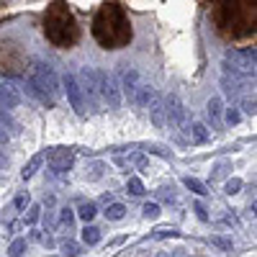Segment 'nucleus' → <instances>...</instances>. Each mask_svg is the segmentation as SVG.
Returning <instances> with one entry per match:
<instances>
[{"instance_id":"nucleus-28","label":"nucleus","mask_w":257,"mask_h":257,"mask_svg":"<svg viewBox=\"0 0 257 257\" xmlns=\"http://www.w3.org/2000/svg\"><path fill=\"white\" fill-rule=\"evenodd\" d=\"M239 190H242V180L239 178H229L224 183V193H226V196H237Z\"/></svg>"},{"instance_id":"nucleus-3","label":"nucleus","mask_w":257,"mask_h":257,"mask_svg":"<svg viewBox=\"0 0 257 257\" xmlns=\"http://www.w3.org/2000/svg\"><path fill=\"white\" fill-rule=\"evenodd\" d=\"M44 39L57 49H70L80 41V26L72 8L67 6V0H54L49 3L44 13V24H41Z\"/></svg>"},{"instance_id":"nucleus-32","label":"nucleus","mask_w":257,"mask_h":257,"mask_svg":"<svg viewBox=\"0 0 257 257\" xmlns=\"http://www.w3.org/2000/svg\"><path fill=\"white\" fill-rule=\"evenodd\" d=\"M59 224L70 229V226L75 224V211H72V208H62V211H59Z\"/></svg>"},{"instance_id":"nucleus-20","label":"nucleus","mask_w":257,"mask_h":257,"mask_svg":"<svg viewBox=\"0 0 257 257\" xmlns=\"http://www.w3.org/2000/svg\"><path fill=\"white\" fill-rule=\"evenodd\" d=\"M208 242H211L213 247H216V249H221V252H231V249H234L231 237H224V234H211Z\"/></svg>"},{"instance_id":"nucleus-23","label":"nucleus","mask_w":257,"mask_h":257,"mask_svg":"<svg viewBox=\"0 0 257 257\" xmlns=\"http://www.w3.org/2000/svg\"><path fill=\"white\" fill-rule=\"evenodd\" d=\"M126 216V206L123 203H108V208H105V219L108 221H121Z\"/></svg>"},{"instance_id":"nucleus-43","label":"nucleus","mask_w":257,"mask_h":257,"mask_svg":"<svg viewBox=\"0 0 257 257\" xmlns=\"http://www.w3.org/2000/svg\"><path fill=\"white\" fill-rule=\"evenodd\" d=\"M157 257H173V254H170V252H160Z\"/></svg>"},{"instance_id":"nucleus-44","label":"nucleus","mask_w":257,"mask_h":257,"mask_svg":"<svg viewBox=\"0 0 257 257\" xmlns=\"http://www.w3.org/2000/svg\"><path fill=\"white\" fill-rule=\"evenodd\" d=\"M6 165V157H3V152H0V167H3Z\"/></svg>"},{"instance_id":"nucleus-6","label":"nucleus","mask_w":257,"mask_h":257,"mask_svg":"<svg viewBox=\"0 0 257 257\" xmlns=\"http://www.w3.org/2000/svg\"><path fill=\"white\" fill-rule=\"evenodd\" d=\"M98 72V93L103 95V100L108 103V108L116 111L121 108V88H118V80L108 72H103V70H95Z\"/></svg>"},{"instance_id":"nucleus-10","label":"nucleus","mask_w":257,"mask_h":257,"mask_svg":"<svg viewBox=\"0 0 257 257\" xmlns=\"http://www.w3.org/2000/svg\"><path fill=\"white\" fill-rule=\"evenodd\" d=\"M165 126L170 128H180L185 123V105L178 95H167L165 98Z\"/></svg>"},{"instance_id":"nucleus-5","label":"nucleus","mask_w":257,"mask_h":257,"mask_svg":"<svg viewBox=\"0 0 257 257\" xmlns=\"http://www.w3.org/2000/svg\"><path fill=\"white\" fill-rule=\"evenodd\" d=\"M26 59L21 54V49L11 41H0V75L3 77H18L24 75Z\"/></svg>"},{"instance_id":"nucleus-42","label":"nucleus","mask_w":257,"mask_h":257,"mask_svg":"<svg viewBox=\"0 0 257 257\" xmlns=\"http://www.w3.org/2000/svg\"><path fill=\"white\" fill-rule=\"evenodd\" d=\"M123 239H126V237H116V239H111V247H116V244H121Z\"/></svg>"},{"instance_id":"nucleus-36","label":"nucleus","mask_w":257,"mask_h":257,"mask_svg":"<svg viewBox=\"0 0 257 257\" xmlns=\"http://www.w3.org/2000/svg\"><path fill=\"white\" fill-rule=\"evenodd\" d=\"M103 170H105V165H103V162H93L88 180H98V178H103Z\"/></svg>"},{"instance_id":"nucleus-26","label":"nucleus","mask_w":257,"mask_h":257,"mask_svg":"<svg viewBox=\"0 0 257 257\" xmlns=\"http://www.w3.org/2000/svg\"><path fill=\"white\" fill-rule=\"evenodd\" d=\"M29 206H31V196H29L26 190H21L18 196L13 198V208H16V211H26Z\"/></svg>"},{"instance_id":"nucleus-31","label":"nucleus","mask_w":257,"mask_h":257,"mask_svg":"<svg viewBox=\"0 0 257 257\" xmlns=\"http://www.w3.org/2000/svg\"><path fill=\"white\" fill-rule=\"evenodd\" d=\"M144 149H147V152H152V155L165 157V160H173V152H170V149H165V147H160V144H144Z\"/></svg>"},{"instance_id":"nucleus-34","label":"nucleus","mask_w":257,"mask_h":257,"mask_svg":"<svg viewBox=\"0 0 257 257\" xmlns=\"http://www.w3.org/2000/svg\"><path fill=\"white\" fill-rule=\"evenodd\" d=\"M39 216H41V206H29V208H26V219H24V221H26L29 226H34V224L39 221Z\"/></svg>"},{"instance_id":"nucleus-40","label":"nucleus","mask_w":257,"mask_h":257,"mask_svg":"<svg viewBox=\"0 0 257 257\" xmlns=\"http://www.w3.org/2000/svg\"><path fill=\"white\" fill-rule=\"evenodd\" d=\"M132 160H134V165H139V167H144V165H147V157H144V155H134Z\"/></svg>"},{"instance_id":"nucleus-13","label":"nucleus","mask_w":257,"mask_h":257,"mask_svg":"<svg viewBox=\"0 0 257 257\" xmlns=\"http://www.w3.org/2000/svg\"><path fill=\"white\" fill-rule=\"evenodd\" d=\"M221 113H224V103H221V98H219V95L208 98V103H206V116H208V121H211L213 128L221 123Z\"/></svg>"},{"instance_id":"nucleus-30","label":"nucleus","mask_w":257,"mask_h":257,"mask_svg":"<svg viewBox=\"0 0 257 257\" xmlns=\"http://www.w3.org/2000/svg\"><path fill=\"white\" fill-rule=\"evenodd\" d=\"M26 252V239H13L11 242V247H8V254L11 257H21Z\"/></svg>"},{"instance_id":"nucleus-39","label":"nucleus","mask_w":257,"mask_h":257,"mask_svg":"<svg viewBox=\"0 0 257 257\" xmlns=\"http://www.w3.org/2000/svg\"><path fill=\"white\" fill-rule=\"evenodd\" d=\"M8 142H11V134L6 132L3 126H0V144H8Z\"/></svg>"},{"instance_id":"nucleus-25","label":"nucleus","mask_w":257,"mask_h":257,"mask_svg":"<svg viewBox=\"0 0 257 257\" xmlns=\"http://www.w3.org/2000/svg\"><path fill=\"white\" fill-rule=\"evenodd\" d=\"M160 213H162L160 203H144V208H142V216H144V219H149V221L160 219Z\"/></svg>"},{"instance_id":"nucleus-1","label":"nucleus","mask_w":257,"mask_h":257,"mask_svg":"<svg viewBox=\"0 0 257 257\" xmlns=\"http://www.w3.org/2000/svg\"><path fill=\"white\" fill-rule=\"evenodd\" d=\"M211 16L221 39L226 41L252 39L257 24V0H216Z\"/></svg>"},{"instance_id":"nucleus-4","label":"nucleus","mask_w":257,"mask_h":257,"mask_svg":"<svg viewBox=\"0 0 257 257\" xmlns=\"http://www.w3.org/2000/svg\"><path fill=\"white\" fill-rule=\"evenodd\" d=\"M26 93L41 103V105H47V108H54V103H57V95H59V80L54 75V67L47 62H34V67H31V75L26 80Z\"/></svg>"},{"instance_id":"nucleus-11","label":"nucleus","mask_w":257,"mask_h":257,"mask_svg":"<svg viewBox=\"0 0 257 257\" xmlns=\"http://www.w3.org/2000/svg\"><path fill=\"white\" fill-rule=\"evenodd\" d=\"M18 105H21L18 88H13V85H8V82H0V108L11 111V108H18Z\"/></svg>"},{"instance_id":"nucleus-19","label":"nucleus","mask_w":257,"mask_h":257,"mask_svg":"<svg viewBox=\"0 0 257 257\" xmlns=\"http://www.w3.org/2000/svg\"><path fill=\"white\" fill-rule=\"evenodd\" d=\"M82 242L88 244V247L98 244V242H100V229L93 226V224H85V229H82Z\"/></svg>"},{"instance_id":"nucleus-35","label":"nucleus","mask_w":257,"mask_h":257,"mask_svg":"<svg viewBox=\"0 0 257 257\" xmlns=\"http://www.w3.org/2000/svg\"><path fill=\"white\" fill-rule=\"evenodd\" d=\"M193 211H196V216H198V221H208V211H206V206L201 203V201H196V203H193Z\"/></svg>"},{"instance_id":"nucleus-27","label":"nucleus","mask_w":257,"mask_h":257,"mask_svg":"<svg viewBox=\"0 0 257 257\" xmlns=\"http://www.w3.org/2000/svg\"><path fill=\"white\" fill-rule=\"evenodd\" d=\"M229 167H231V165H229L226 160H221V162H216V165H213V173H211V183H213V180H219V178H224V175L229 173Z\"/></svg>"},{"instance_id":"nucleus-37","label":"nucleus","mask_w":257,"mask_h":257,"mask_svg":"<svg viewBox=\"0 0 257 257\" xmlns=\"http://www.w3.org/2000/svg\"><path fill=\"white\" fill-rule=\"evenodd\" d=\"M178 234H180L178 229H157L152 237H155V239H167V237H178Z\"/></svg>"},{"instance_id":"nucleus-17","label":"nucleus","mask_w":257,"mask_h":257,"mask_svg":"<svg viewBox=\"0 0 257 257\" xmlns=\"http://www.w3.org/2000/svg\"><path fill=\"white\" fill-rule=\"evenodd\" d=\"M183 185L190 190V193H196V196H208V188H206V183L203 180H198V178H190V175H185L183 178Z\"/></svg>"},{"instance_id":"nucleus-9","label":"nucleus","mask_w":257,"mask_h":257,"mask_svg":"<svg viewBox=\"0 0 257 257\" xmlns=\"http://www.w3.org/2000/svg\"><path fill=\"white\" fill-rule=\"evenodd\" d=\"M72 162H75V152L70 147H54L49 152V175L52 178L64 175L72 167Z\"/></svg>"},{"instance_id":"nucleus-7","label":"nucleus","mask_w":257,"mask_h":257,"mask_svg":"<svg viewBox=\"0 0 257 257\" xmlns=\"http://www.w3.org/2000/svg\"><path fill=\"white\" fill-rule=\"evenodd\" d=\"M62 85H64V95H67L72 111H75L77 116H85V113H88V105H85V95H82L80 85H77V75H75V72H64Z\"/></svg>"},{"instance_id":"nucleus-29","label":"nucleus","mask_w":257,"mask_h":257,"mask_svg":"<svg viewBox=\"0 0 257 257\" xmlns=\"http://www.w3.org/2000/svg\"><path fill=\"white\" fill-rule=\"evenodd\" d=\"M62 252L67 254V257H77V254L82 252V247H80L77 242H72V239H64V242H62Z\"/></svg>"},{"instance_id":"nucleus-12","label":"nucleus","mask_w":257,"mask_h":257,"mask_svg":"<svg viewBox=\"0 0 257 257\" xmlns=\"http://www.w3.org/2000/svg\"><path fill=\"white\" fill-rule=\"evenodd\" d=\"M132 100L139 105V108H149V105H152L155 100H160V93L152 88V85H139Z\"/></svg>"},{"instance_id":"nucleus-21","label":"nucleus","mask_w":257,"mask_h":257,"mask_svg":"<svg viewBox=\"0 0 257 257\" xmlns=\"http://www.w3.org/2000/svg\"><path fill=\"white\" fill-rule=\"evenodd\" d=\"M149 111H152V123L155 128H165V105L160 100H155L152 105H149Z\"/></svg>"},{"instance_id":"nucleus-18","label":"nucleus","mask_w":257,"mask_h":257,"mask_svg":"<svg viewBox=\"0 0 257 257\" xmlns=\"http://www.w3.org/2000/svg\"><path fill=\"white\" fill-rule=\"evenodd\" d=\"M95 213H98V206H95L93 201H85V203L77 208V216H80L85 224H90V221L95 219Z\"/></svg>"},{"instance_id":"nucleus-41","label":"nucleus","mask_w":257,"mask_h":257,"mask_svg":"<svg viewBox=\"0 0 257 257\" xmlns=\"http://www.w3.org/2000/svg\"><path fill=\"white\" fill-rule=\"evenodd\" d=\"M100 201H103V203H113V196H111V193H103Z\"/></svg>"},{"instance_id":"nucleus-15","label":"nucleus","mask_w":257,"mask_h":257,"mask_svg":"<svg viewBox=\"0 0 257 257\" xmlns=\"http://www.w3.org/2000/svg\"><path fill=\"white\" fill-rule=\"evenodd\" d=\"M121 85H123V93H126L128 98H134V93H137V88H139V70H137V67H128V70L123 72V77H121Z\"/></svg>"},{"instance_id":"nucleus-14","label":"nucleus","mask_w":257,"mask_h":257,"mask_svg":"<svg viewBox=\"0 0 257 257\" xmlns=\"http://www.w3.org/2000/svg\"><path fill=\"white\" fill-rule=\"evenodd\" d=\"M188 137H190L193 144H208L211 142V132L206 128V123H201V121H193L188 126Z\"/></svg>"},{"instance_id":"nucleus-16","label":"nucleus","mask_w":257,"mask_h":257,"mask_svg":"<svg viewBox=\"0 0 257 257\" xmlns=\"http://www.w3.org/2000/svg\"><path fill=\"white\" fill-rule=\"evenodd\" d=\"M41 162H44V152H39V155H34L29 162H26V167L21 170V178L24 180H31L36 173H39V167H41Z\"/></svg>"},{"instance_id":"nucleus-22","label":"nucleus","mask_w":257,"mask_h":257,"mask_svg":"<svg viewBox=\"0 0 257 257\" xmlns=\"http://www.w3.org/2000/svg\"><path fill=\"white\" fill-rule=\"evenodd\" d=\"M0 126H3L8 134H18V132H21V128H18V121H16L6 108H0Z\"/></svg>"},{"instance_id":"nucleus-38","label":"nucleus","mask_w":257,"mask_h":257,"mask_svg":"<svg viewBox=\"0 0 257 257\" xmlns=\"http://www.w3.org/2000/svg\"><path fill=\"white\" fill-rule=\"evenodd\" d=\"M242 111H244L247 116H254V98H247V100H242Z\"/></svg>"},{"instance_id":"nucleus-2","label":"nucleus","mask_w":257,"mask_h":257,"mask_svg":"<svg viewBox=\"0 0 257 257\" xmlns=\"http://www.w3.org/2000/svg\"><path fill=\"white\" fill-rule=\"evenodd\" d=\"M90 31H93V39L103 49H123L134 39L132 21H128V16L118 0H105V3L98 6Z\"/></svg>"},{"instance_id":"nucleus-33","label":"nucleus","mask_w":257,"mask_h":257,"mask_svg":"<svg viewBox=\"0 0 257 257\" xmlns=\"http://www.w3.org/2000/svg\"><path fill=\"white\" fill-rule=\"evenodd\" d=\"M224 121H226L229 126H237V123L242 121V111H239V108H226V113H224Z\"/></svg>"},{"instance_id":"nucleus-8","label":"nucleus","mask_w":257,"mask_h":257,"mask_svg":"<svg viewBox=\"0 0 257 257\" xmlns=\"http://www.w3.org/2000/svg\"><path fill=\"white\" fill-rule=\"evenodd\" d=\"M77 85H80V90H82V95H85V105L90 103V108L98 111V72L85 64L82 72H80V77H77Z\"/></svg>"},{"instance_id":"nucleus-24","label":"nucleus","mask_w":257,"mask_h":257,"mask_svg":"<svg viewBox=\"0 0 257 257\" xmlns=\"http://www.w3.org/2000/svg\"><path fill=\"white\" fill-rule=\"evenodd\" d=\"M126 193H132V196H144V183L137 178V175H132V178H128L126 180Z\"/></svg>"}]
</instances>
